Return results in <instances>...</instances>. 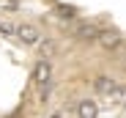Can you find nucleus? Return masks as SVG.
I'll list each match as a JSON object with an SVG mask.
<instances>
[{"instance_id":"nucleus-3","label":"nucleus","mask_w":126,"mask_h":118,"mask_svg":"<svg viewBox=\"0 0 126 118\" xmlns=\"http://www.w3.org/2000/svg\"><path fill=\"white\" fill-rule=\"evenodd\" d=\"M104 99H107V104H118V107H123V104H126V85H123V83H115L107 93H104Z\"/></svg>"},{"instance_id":"nucleus-5","label":"nucleus","mask_w":126,"mask_h":118,"mask_svg":"<svg viewBox=\"0 0 126 118\" xmlns=\"http://www.w3.org/2000/svg\"><path fill=\"white\" fill-rule=\"evenodd\" d=\"M77 118H99V104L93 99H82L77 104Z\"/></svg>"},{"instance_id":"nucleus-6","label":"nucleus","mask_w":126,"mask_h":118,"mask_svg":"<svg viewBox=\"0 0 126 118\" xmlns=\"http://www.w3.org/2000/svg\"><path fill=\"white\" fill-rule=\"evenodd\" d=\"M96 41H99L104 50H118V47H121V36H118V33H112V30H101Z\"/></svg>"},{"instance_id":"nucleus-8","label":"nucleus","mask_w":126,"mask_h":118,"mask_svg":"<svg viewBox=\"0 0 126 118\" xmlns=\"http://www.w3.org/2000/svg\"><path fill=\"white\" fill-rule=\"evenodd\" d=\"M0 36L3 38H16V25L8 19H0Z\"/></svg>"},{"instance_id":"nucleus-9","label":"nucleus","mask_w":126,"mask_h":118,"mask_svg":"<svg viewBox=\"0 0 126 118\" xmlns=\"http://www.w3.org/2000/svg\"><path fill=\"white\" fill-rule=\"evenodd\" d=\"M36 47L41 50V55H44V58H52V55H55V44L49 41V38H44V41H38Z\"/></svg>"},{"instance_id":"nucleus-4","label":"nucleus","mask_w":126,"mask_h":118,"mask_svg":"<svg viewBox=\"0 0 126 118\" xmlns=\"http://www.w3.org/2000/svg\"><path fill=\"white\" fill-rule=\"evenodd\" d=\"M49 74H52V63H49V58H44V61H38V66L33 69V83L36 85L49 83Z\"/></svg>"},{"instance_id":"nucleus-2","label":"nucleus","mask_w":126,"mask_h":118,"mask_svg":"<svg viewBox=\"0 0 126 118\" xmlns=\"http://www.w3.org/2000/svg\"><path fill=\"white\" fill-rule=\"evenodd\" d=\"M99 33H101V30H99L96 25H88V22H85V25H77L74 38H77V41H82V44H93L96 38H99Z\"/></svg>"},{"instance_id":"nucleus-7","label":"nucleus","mask_w":126,"mask_h":118,"mask_svg":"<svg viewBox=\"0 0 126 118\" xmlns=\"http://www.w3.org/2000/svg\"><path fill=\"white\" fill-rule=\"evenodd\" d=\"M112 85H115L112 77H96V80H93V88H96V93H99V96H104Z\"/></svg>"},{"instance_id":"nucleus-1","label":"nucleus","mask_w":126,"mask_h":118,"mask_svg":"<svg viewBox=\"0 0 126 118\" xmlns=\"http://www.w3.org/2000/svg\"><path fill=\"white\" fill-rule=\"evenodd\" d=\"M16 38H19L22 44H30V47H36V44H38L44 36H41V30H38L36 25H30V22H22V25H16Z\"/></svg>"},{"instance_id":"nucleus-10","label":"nucleus","mask_w":126,"mask_h":118,"mask_svg":"<svg viewBox=\"0 0 126 118\" xmlns=\"http://www.w3.org/2000/svg\"><path fill=\"white\" fill-rule=\"evenodd\" d=\"M58 14H60V19H74V8L71 6H58Z\"/></svg>"},{"instance_id":"nucleus-11","label":"nucleus","mask_w":126,"mask_h":118,"mask_svg":"<svg viewBox=\"0 0 126 118\" xmlns=\"http://www.w3.org/2000/svg\"><path fill=\"white\" fill-rule=\"evenodd\" d=\"M123 115H126V104H123Z\"/></svg>"}]
</instances>
